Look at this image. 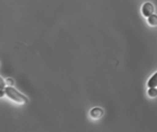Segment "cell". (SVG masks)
Returning <instances> with one entry per match:
<instances>
[{"label": "cell", "instance_id": "5b68a950", "mask_svg": "<svg viewBox=\"0 0 157 132\" xmlns=\"http://www.w3.org/2000/svg\"><path fill=\"white\" fill-rule=\"evenodd\" d=\"M148 24L151 25V26H156L157 25V15H151V16L148 17Z\"/></svg>", "mask_w": 157, "mask_h": 132}, {"label": "cell", "instance_id": "3957f363", "mask_svg": "<svg viewBox=\"0 0 157 132\" xmlns=\"http://www.w3.org/2000/svg\"><path fill=\"white\" fill-rule=\"evenodd\" d=\"M90 114H91V116L93 119H100L103 115V109H100V107H95V109H91Z\"/></svg>", "mask_w": 157, "mask_h": 132}, {"label": "cell", "instance_id": "52a82bcc", "mask_svg": "<svg viewBox=\"0 0 157 132\" xmlns=\"http://www.w3.org/2000/svg\"><path fill=\"white\" fill-rule=\"evenodd\" d=\"M7 83L9 84V85H13V80H7Z\"/></svg>", "mask_w": 157, "mask_h": 132}, {"label": "cell", "instance_id": "7a4b0ae2", "mask_svg": "<svg viewBox=\"0 0 157 132\" xmlns=\"http://www.w3.org/2000/svg\"><path fill=\"white\" fill-rule=\"evenodd\" d=\"M141 13H143V15H144L145 17H149L151 16L153 14H154V5L151 2H146L143 6V8H141Z\"/></svg>", "mask_w": 157, "mask_h": 132}, {"label": "cell", "instance_id": "8992f818", "mask_svg": "<svg viewBox=\"0 0 157 132\" xmlns=\"http://www.w3.org/2000/svg\"><path fill=\"white\" fill-rule=\"evenodd\" d=\"M148 96H151V97H156L157 96L156 87H151V88L148 89Z\"/></svg>", "mask_w": 157, "mask_h": 132}, {"label": "cell", "instance_id": "6da1fadb", "mask_svg": "<svg viewBox=\"0 0 157 132\" xmlns=\"http://www.w3.org/2000/svg\"><path fill=\"white\" fill-rule=\"evenodd\" d=\"M5 93H6V95L8 96L10 99L15 101L16 103L25 104V103L28 102L27 97H25V96H24L23 94H20L19 92H17L16 89L13 88V87H7V88L5 89Z\"/></svg>", "mask_w": 157, "mask_h": 132}, {"label": "cell", "instance_id": "277c9868", "mask_svg": "<svg viewBox=\"0 0 157 132\" xmlns=\"http://www.w3.org/2000/svg\"><path fill=\"white\" fill-rule=\"evenodd\" d=\"M147 86L149 87V88H151V87H157V72L155 73L154 76H151V79L148 80Z\"/></svg>", "mask_w": 157, "mask_h": 132}]
</instances>
